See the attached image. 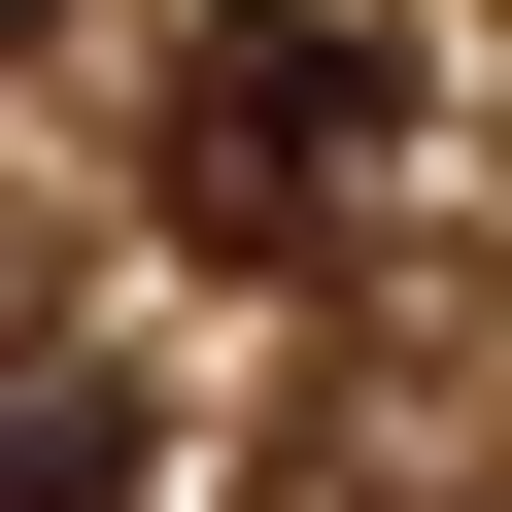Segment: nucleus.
I'll return each instance as SVG.
<instances>
[{
    "instance_id": "1",
    "label": "nucleus",
    "mask_w": 512,
    "mask_h": 512,
    "mask_svg": "<svg viewBox=\"0 0 512 512\" xmlns=\"http://www.w3.org/2000/svg\"><path fill=\"white\" fill-rule=\"evenodd\" d=\"M376 137H410V69L342 35V0H205L171 103H137V205L205 239V274H308V239L376 205Z\"/></svg>"
},
{
    "instance_id": "2",
    "label": "nucleus",
    "mask_w": 512,
    "mask_h": 512,
    "mask_svg": "<svg viewBox=\"0 0 512 512\" xmlns=\"http://www.w3.org/2000/svg\"><path fill=\"white\" fill-rule=\"evenodd\" d=\"M0 512H137V376L103 342H0Z\"/></svg>"
},
{
    "instance_id": "3",
    "label": "nucleus",
    "mask_w": 512,
    "mask_h": 512,
    "mask_svg": "<svg viewBox=\"0 0 512 512\" xmlns=\"http://www.w3.org/2000/svg\"><path fill=\"white\" fill-rule=\"evenodd\" d=\"M0 35H35V0H0Z\"/></svg>"
}]
</instances>
